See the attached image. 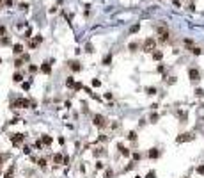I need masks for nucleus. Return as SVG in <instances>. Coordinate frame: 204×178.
Segmentation results:
<instances>
[{"mask_svg":"<svg viewBox=\"0 0 204 178\" xmlns=\"http://www.w3.org/2000/svg\"><path fill=\"white\" fill-rule=\"evenodd\" d=\"M156 34L160 36V41H162V43H167V41H169L170 32H169V27H167V25H163V23L158 25V27H156Z\"/></svg>","mask_w":204,"mask_h":178,"instance_id":"f257e3e1","label":"nucleus"},{"mask_svg":"<svg viewBox=\"0 0 204 178\" xmlns=\"http://www.w3.org/2000/svg\"><path fill=\"white\" fill-rule=\"evenodd\" d=\"M154 46H156V39L154 38H147L144 41V44H142V50L147 52V54H153L154 52Z\"/></svg>","mask_w":204,"mask_h":178,"instance_id":"f03ea898","label":"nucleus"},{"mask_svg":"<svg viewBox=\"0 0 204 178\" xmlns=\"http://www.w3.org/2000/svg\"><path fill=\"white\" fill-rule=\"evenodd\" d=\"M92 123H94V127H98V128H107V118L105 116H101V114H96L94 118H92Z\"/></svg>","mask_w":204,"mask_h":178,"instance_id":"7ed1b4c3","label":"nucleus"},{"mask_svg":"<svg viewBox=\"0 0 204 178\" xmlns=\"http://www.w3.org/2000/svg\"><path fill=\"white\" fill-rule=\"evenodd\" d=\"M28 105H32L34 107V102H28V100H25V98H20V100H16V102H13V109H21V107H28Z\"/></svg>","mask_w":204,"mask_h":178,"instance_id":"20e7f679","label":"nucleus"},{"mask_svg":"<svg viewBox=\"0 0 204 178\" xmlns=\"http://www.w3.org/2000/svg\"><path fill=\"white\" fill-rule=\"evenodd\" d=\"M23 141H25V134H13V135H11V143L14 146H20Z\"/></svg>","mask_w":204,"mask_h":178,"instance_id":"39448f33","label":"nucleus"},{"mask_svg":"<svg viewBox=\"0 0 204 178\" xmlns=\"http://www.w3.org/2000/svg\"><path fill=\"white\" fill-rule=\"evenodd\" d=\"M188 77H190V80H193V82H197V80L201 78V73H199V70H195V68H190V70H188Z\"/></svg>","mask_w":204,"mask_h":178,"instance_id":"423d86ee","label":"nucleus"},{"mask_svg":"<svg viewBox=\"0 0 204 178\" xmlns=\"http://www.w3.org/2000/svg\"><path fill=\"white\" fill-rule=\"evenodd\" d=\"M117 150H119V153H121V155H124V157H130V155H131V151L128 150V148H126L124 144H121V143L117 144Z\"/></svg>","mask_w":204,"mask_h":178,"instance_id":"0eeeda50","label":"nucleus"},{"mask_svg":"<svg viewBox=\"0 0 204 178\" xmlns=\"http://www.w3.org/2000/svg\"><path fill=\"white\" fill-rule=\"evenodd\" d=\"M192 139H193L192 134H181V135H179L176 141H178V143H185V141H192Z\"/></svg>","mask_w":204,"mask_h":178,"instance_id":"6e6552de","label":"nucleus"},{"mask_svg":"<svg viewBox=\"0 0 204 178\" xmlns=\"http://www.w3.org/2000/svg\"><path fill=\"white\" fill-rule=\"evenodd\" d=\"M41 43H43V38H41V36H36V38L28 43V46H30V48H36L37 44H41Z\"/></svg>","mask_w":204,"mask_h":178,"instance_id":"1a4fd4ad","label":"nucleus"},{"mask_svg":"<svg viewBox=\"0 0 204 178\" xmlns=\"http://www.w3.org/2000/svg\"><path fill=\"white\" fill-rule=\"evenodd\" d=\"M69 68H71V71L78 73V71L82 70V66H80V62H78V61H71V62H69Z\"/></svg>","mask_w":204,"mask_h":178,"instance_id":"9d476101","label":"nucleus"},{"mask_svg":"<svg viewBox=\"0 0 204 178\" xmlns=\"http://www.w3.org/2000/svg\"><path fill=\"white\" fill-rule=\"evenodd\" d=\"M41 71L44 73V75H50V73H51V66H50V62H43V64H41Z\"/></svg>","mask_w":204,"mask_h":178,"instance_id":"9b49d317","label":"nucleus"},{"mask_svg":"<svg viewBox=\"0 0 204 178\" xmlns=\"http://www.w3.org/2000/svg\"><path fill=\"white\" fill-rule=\"evenodd\" d=\"M147 155H149V159H158V157H160V151H158L156 148H151Z\"/></svg>","mask_w":204,"mask_h":178,"instance_id":"f8f14e48","label":"nucleus"},{"mask_svg":"<svg viewBox=\"0 0 204 178\" xmlns=\"http://www.w3.org/2000/svg\"><path fill=\"white\" fill-rule=\"evenodd\" d=\"M101 64H103V66H110V64H112V54H107V55H105L103 61H101Z\"/></svg>","mask_w":204,"mask_h":178,"instance_id":"ddd939ff","label":"nucleus"},{"mask_svg":"<svg viewBox=\"0 0 204 178\" xmlns=\"http://www.w3.org/2000/svg\"><path fill=\"white\" fill-rule=\"evenodd\" d=\"M13 52H14L16 55L23 54V44H14V46H13Z\"/></svg>","mask_w":204,"mask_h":178,"instance_id":"4468645a","label":"nucleus"},{"mask_svg":"<svg viewBox=\"0 0 204 178\" xmlns=\"http://www.w3.org/2000/svg\"><path fill=\"white\" fill-rule=\"evenodd\" d=\"M162 57H163V54H162L160 50H154L153 52V59H154V61H162Z\"/></svg>","mask_w":204,"mask_h":178,"instance_id":"2eb2a0df","label":"nucleus"},{"mask_svg":"<svg viewBox=\"0 0 204 178\" xmlns=\"http://www.w3.org/2000/svg\"><path fill=\"white\" fill-rule=\"evenodd\" d=\"M53 162H55V164H60V162H64V157L60 153H55L53 155Z\"/></svg>","mask_w":204,"mask_h":178,"instance_id":"dca6fc26","label":"nucleus"},{"mask_svg":"<svg viewBox=\"0 0 204 178\" xmlns=\"http://www.w3.org/2000/svg\"><path fill=\"white\" fill-rule=\"evenodd\" d=\"M13 80H14V82H21V80H23V75H21L20 71H16V73L13 75Z\"/></svg>","mask_w":204,"mask_h":178,"instance_id":"f3484780","label":"nucleus"},{"mask_svg":"<svg viewBox=\"0 0 204 178\" xmlns=\"http://www.w3.org/2000/svg\"><path fill=\"white\" fill-rule=\"evenodd\" d=\"M190 52H192V54H195V55H201V54H202V50H201L199 46H190Z\"/></svg>","mask_w":204,"mask_h":178,"instance_id":"a211bd4d","label":"nucleus"},{"mask_svg":"<svg viewBox=\"0 0 204 178\" xmlns=\"http://www.w3.org/2000/svg\"><path fill=\"white\" fill-rule=\"evenodd\" d=\"M66 86H67V87H75V80H73V77H67V78H66Z\"/></svg>","mask_w":204,"mask_h":178,"instance_id":"6ab92c4d","label":"nucleus"},{"mask_svg":"<svg viewBox=\"0 0 204 178\" xmlns=\"http://www.w3.org/2000/svg\"><path fill=\"white\" fill-rule=\"evenodd\" d=\"M41 141H43L44 144H51V141H53V139H51L50 135H43V139H41Z\"/></svg>","mask_w":204,"mask_h":178,"instance_id":"aec40b11","label":"nucleus"},{"mask_svg":"<svg viewBox=\"0 0 204 178\" xmlns=\"http://www.w3.org/2000/svg\"><path fill=\"white\" fill-rule=\"evenodd\" d=\"M128 48H130L131 52H137V48H139V43H130V44H128Z\"/></svg>","mask_w":204,"mask_h":178,"instance_id":"412c9836","label":"nucleus"},{"mask_svg":"<svg viewBox=\"0 0 204 178\" xmlns=\"http://www.w3.org/2000/svg\"><path fill=\"white\" fill-rule=\"evenodd\" d=\"M0 43H2V44H11V39L7 38V36H2V39H0Z\"/></svg>","mask_w":204,"mask_h":178,"instance_id":"4be33fe9","label":"nucleus"},{"mask_svg":"<svg viewBox=\"0 0 204 178\" xmlns=\"http://www.w3.org/2000/svg\"><path fill=\"white\" fill-rule=\"evenodd\" d=\"M13 171H14V166H11V169L4 175V178H13Z\"/></svg>","mask_w":204,"mask_h":178,"instance_id":"5701e85b","label":"nucleus"},{"mask_svg":"<svg viewBox=\"0 0 204 178\" xmlns=\"http://www.w3.org/2000/svg\"><path fill=\"white\" fill-rule=\"evenodd\" d=\"M128 139H130V141H135V139H137V132H130V134H128Z\"/></svg>","mask_w":204,"mask_h":178,"instance_id":"b1692460","label":"nucleus"},{"mask_svg":"<svg viewBox=\"0 0 204 178\" xmlns=\"http://www.w3.org/2000/svg\"><path fill=\"white\" fill-rule=\"evenodd\" d=\"M146 93L147 94H156V87H146Z\"/></svg>","mask_w":204,"mask_h":178,"instance_id":"393cba45","label":"nucleus"},{"mask_svg":"<svg viewBox=\"0 0 204 178\" xmlns=\"http://www.w3.org/2000/svg\"><path fill=\"white\" fill-rule=\"evenodd\" d=\"M23 62H25V61H23V57H21V59H18V61L14 62V66H16V68H21V66H23Z\"/></svg>","mask_w":204,"mask_h":178,"instance_id":"a878e982","label":"nucleus"},{"mask_svg":"<svg viewBox=\"0 0 204 178\" xmlns=\"http://www.w3.org/2000/svg\"><path fill=\"white\" fill-rule=\"evenodd\" d=\"M37 164H39V167H46V159H39Z\"/></svg>","mask_w":204,"mask_h":178,"instance_id":"bb28decb","label":"nucleus"},{"mask_svg":"<svg viewBox=\"0 0 204 178\" xmlns=\"http://www.w3.org/2000/svg\"><path fill=\"white\" fill-rule=\"evenodd\" d=\"M114 176V171H112V169H107V171H105V178H112Z\"/></svg>","mask_w":204,"mask_h":178,"instance_id":"cd10ccee","label":"nucleus"},{"mask_svg":"<svg viewBox=\"0 0 204 178\" xmlns=\"http://www.w3.org/2000/svg\"><path fill=\"white\" fill-rule=\"evenodd\" d=\"M43 144H44L43 141H39V139L36 141V148H37V150H43Z\"/></svg>","mask_w":204,"mask_h":178,"instance_id":"c85d7f7f","label":"nucleus"},{"mask_svg":"<svg viewBox=\"0 0 204 178\" xmlns=\"http://www.w3.org/2000/svg\"><path fill=\"white\" fill-rule=\"evenodd\" d=\"M28 71H30V73H36V71H37V66H36V64H30V66H28Z\"/></svg>","mask_w":204,"mask_h":178,"instance_id":"c756f323","label":"nucleus"},{"mask_svg":"<svg viewBox=\"0 0 204 178\" xmlns=\"http://www.w3.org/2000/svg\"><path fill=\"white\" fill-rule=\"evenodd\" d=\"M75 91H80V89H84V84H80V82H76V84H75Z\"/></svg>","mask_w":204,"mask_h":178,"instance_id":"7c9ffc66","label":"nucleus"},{"mask_svg":"<svg viewBox=\"0 0 204 178\" xmlns=\"http://www.w3.org/2000/svg\"><path fill=\"white\" fill-rule=\"evenodd\" d=\"M92 86H94V87H100V86H101V80H98V78H92Z\"/></svg>","mask_w":204,"mask_h":178,"instance_id":"2f4dec72","label":"nucleus"},{"mask_svg":"<svg viewBox=\"0 0 204 178\" xmlns=\"http://www.w3.org/2000/svg\"><path fill=\"white\" fill-rule=\"evenodd\" d=\"M139 29H140V25H133V27L130 29V32L133 34V32H137V30H139Z\"/></svg>","mask_w":204,"mask_h":178,"instance_id":"473e14b6","label":"nucleus"},{"mask_svg":"<svg viewBox=\"0 0 204 178\" xmlns=\"http://www.w3.org/2000/svg\"><path fill=\"white\" fill-rule=\"evenodd\" d=\"M158 121V114H151V123H156Z\"/></svg>","mask_w":204,"mask_h":178,"instance_id":"72a5a7b5","label":"nucleus"},{"mask_svg":"<svg viewBox=\"0 0 204 178\" xmlns=\"http://www.w3.org/2000/svg\"><path fill=\"white\" fill-rule=\"evenodd\" d=\"M195 94H197V96H201V98H202V96H204V91H202V89H195Z\"/></svg>","mask_w":204,"mask_h":178,"instance_id":"f704fd0d","label":"nucleus"},{"mask_svg":"<svg viewBox=\"0 0 204 178\" xmlns=\"http://www.w3.org/2000/svg\"><path fill=\"white\" fill-rule=\"evenodd\" d=\"M85 50H87V54H92V52H94V50H92V44H87Z\"/></svg>","mask_w":204,"mask_h":178,"instance_id":"c9c22d12","label":"nucleus"},{"mask_svg":"<svg viewBox=\"0 0 204 178\" xmlns=\"http://www.w3.org/2000/svg\"><path fill=\"white\" fill-rule=\"evenodd\" d=\"M154 176H156V173H154V171H149V173H147V176H146V178H154Z\"/></svg>","mask_w":204,"mask_h":178,"instance_id":"e433bc0d","label":"nucleus"},{"mask_svg":"<svg viewBox=\"0 0 204 178\" xmlns=\"http://www.w3.org/2000/svg\"><path fill=\"white\" fill-rule=\"evenodd\" d=\"M20 9H21V11H27L28 5H27V4H20Z\"/></svg>","mask_w":204,"mask_h":178,"instance_id":"4c0bfd02","label":"nucleus"},{"mask_svg":"<svg viewBox=\"0 0 204 178\" xmlns=\"http://www.w3.org/2000/svg\"><path fill=\"white\" fill-rule=\"evenodd\" d=\"M105 151L103 150H94V155H98V157H100V155H103Z\"/></svg>","mask_w":204,"mask_h":178,"instance_id":"58836bf2","label":"nucleus"},{"mask_svg":"<svg viewBox=\"0 0 204 178\" xmlns=\"http://www.w3.org/2000/svg\"><path fill=\"white\" fill-rule=\"evenodd\" d=\"M197 173H201V175H204V166H199V167H197Z\"/></svg>","mask_w":204,"mask_h":178,"instance_id":"ea45409f","label":"nucleus"},{"mask_svg":"<svg viewBox=\"0 0 204 178\" xmlns=\"http://www.w3.org/2000/svg\"><path fill=\"white\" fill-rule=\"evenodd\" d=\"M21 87H23V89H25V91H27V89L30 87V84H28V82H23V84H21Z\"/></svg>","mask_w":204,"mask_h":178,"instance_id":"a19ab883","label":"nucleus"},{"mask_svg":"<svg viewBox=\"0 0 204 178\" xmlns=\"http://www.w3.org/2000/svg\"><path fill=\"white\" fill-rule=\"evenodd\" d=\"M133 160H140V153H133Z\"/></svg>","mask_w":204,"mask_h":178,"instance_id":"79ce46f5","label":"nucleus"},{"mask_svg":"<svg viewBox=\"0 0 204 178\" xmlns=\"http://www.w3.org/2000/svg\"><path fill=\"white\" fill-rule=\"evenodd\" d=\"M7 157H9V155H0V164H2V162H4Z\"/></svg>","mask_w":204,"mask_h":178,"instance_id":"37998d69","label":"nucleus"},{"mask_svg":"<svg viewBox=\"0 0 204 178\" xmlns=\"http://www.w3.org/2000/svg\"><path fill=\"white\" fill-rule=\"evenodd\" d=\"M23 153H25V155H30V148L25 146V148H23Z\"/></svg>","mask_w":204,"mask_h":178,"instance_id":"c03bdc74","label":"nucleus"},{"mask_svg":"<svg viewBox=\"0 0 204 178\" xmlns=\"http://www.w3.org/2000/svg\"><path fill=\"white\" fill-rule=\"evenodd\" d=\"M0 36H5V27H0Z\"/></svg>","mask_w":204,"mask_h":178,"instance_id":"a18cd8bd","label":"nucleus"},{"mask_svg":"<svg viewBox=\"0 0 204 178\" xmlns=\"http://www.w3.org/2000/svg\"><path fill=\"white\" fill-rule=\"evenodd\" d=\"M96 169H103V164H101V162H96Z\"/></svg>","mask_w":204,"mask_h":178,"instance_id":"49530a36","label":"nucleus"},{"mask_svg":"<svg viewBox=\"0 0 204 178\" xmlns=\"http://www.w3.org/2000/svg\"><path fill=\"white\" fill-rule=\"evenodd\" d=\"M0 62H2V57H0Z\"/></svg>","mask_w":204,"mask_h":178,"instance_id":"de8ad7c7","label":"nucleus"},{"mask_svg":"<svg viewBox=\"0 0 204 178\" xmlns=\"http://www.w3.org/2000/svg\"><path fill=\"white\" fill-rule=\"evenodd\" d=\"M137 178H140V176H137Z\"/></svg>","mask_w":204,"mask_h":178,"instance_id":"09e8293b","label":"nucleus"},{"mask_svg":"<svg viewBox=\"0 0 204 178\" xmlns=\"http://www.w3.org/2000/svg\"><path fill=\"white\" fill-rule=\"evenodd\" d=\"M0 5H2V4H0Z\"/></svg>","mask_w":204,"mask_h":178,"instance_id":"8fccbe9b","label":"nucleus"}]
</instances>
